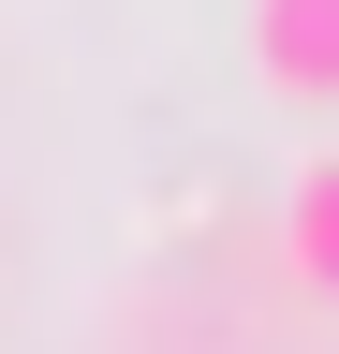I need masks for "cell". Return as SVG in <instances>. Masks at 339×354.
I'll return each mask as SVG.
<instances>
[{"label":"cell","mask_w":339,"mask_h":354,"mask_svg":"<svg viewBox=\"0 0 339 354\" xmlns=\"http://www.w3.org/2000/svg\"><path fill=\"white\" fill-rule=\"evenodd\" d=\"M251 74L339 118V0H251Z\"/></svg>","instance_id":"cell-1"},{"label":"cell","mask_w":339,"mask_h":354,"mask_svg":"<svg viewBox=\"0 0 339 354\" xmlns=\"http://www.w3.org/2000/svg\"><path fill=\"white\" fill-rule=\"evenodd\" d=\"M280 251H295V281L339 295V148L295 162V192H280Z\"/></svg>","instance_id":"cell-2"}]
</instances>
